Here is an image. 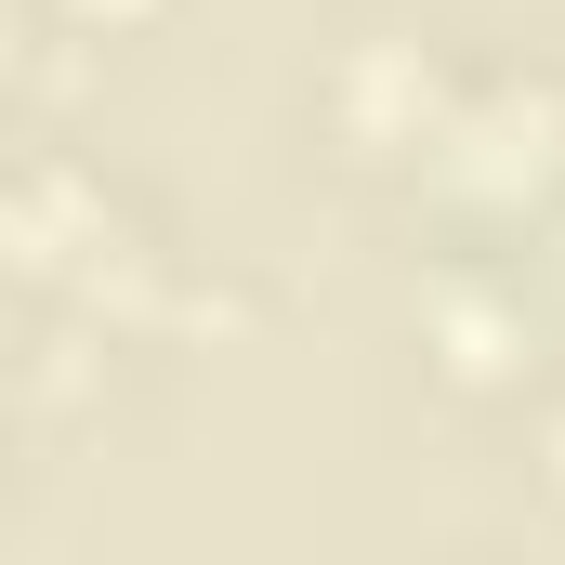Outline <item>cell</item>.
<instances>
[{"mask_svg":"<svg viewBox=\"0 0 565 565\" xmlns=\"http://www.w3.org/2000/svg\"><path fill=\"white\" fill-rule=\"evenodd\" d=\"M447 145H460V158H447V184H460V198H513V184H553L565 106H553V93H487Z\"/></svg>","mask_w":565,"mask_h":565,"instance_id":"1","label":"cell"},{"mask_svg":"<svg viewBox=\"0 0 565 565\" xmlns=\"http://www.w3.org/2000/svg\"><path fill=\"white\" fill-rule=\"evenodd\" d=\"M13 250H26V277H93V302H106V250H119V224H106L93 184L40 171V184L13 198Z\"/></svg>","mask_w":565,"mask_h":565,"instance_id":"2","label":"cell"},{"mask_svg":"<svg viewBox=\"0 0 565 565\" xmlns=\"http://www.w3.org/2000/svg\"><path fill=\"white\" fill-rule=\"evenodd\" d=\"M342 119H355V145H382V158L422 145L434 132V66L422 53H369V66L342 79Z\"/></svg>","mask_w":565,"mask_h":565,"instance_id":"3","label":"cell"},{"mask_svg":"<svg viewBox=\"0 0 565 565\" xmlns=\"http://www.w3.org/2000/svg\"><path fill=\"white\" fill-rule=\"evenodd\" d=\"M79 13H132V0H79Z\"/></svg>","mask_w":565,"mask_h":565,"instance_id":"4","label":"cell"}]
</instances>
